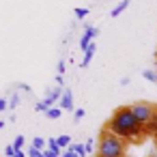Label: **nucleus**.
Segmentation results:
<instances>
[{"mask_svg":"<svg viewBox=\"0 0 157 157\" xmlns=\"http://www.w3.org/2000/svg\"><path fill=\"white\" fill-rule=\"evenodd\" d=\"M95 52H97V48H95V43H93V45H88V48L84 50V60H82V67H88V65H90V60H93V56H95Z\"/></svg>","mask_w":157,"mask_h":157,"instance_id":"obj_6","label":"nucleus"},{"mask_svg":"<svg viewBox=\"0 0 157 157\" xmlns=\"http://www.w3.org/2000/svg\"><path fill=\"white\" fill-rule=\"evenodd\" d=\"M155 105H151V103H146V101H140V103H133L131 105V112H133V116L140 121V125H144V127H148L151 125V121H153V116H155Z\"/></svg>","mask_w":157,"mask_h":157,"instance_id":"obj_3","label":"nucleus"},{"mask_svg":"<svg viewBox=\"0 0 157 157\" xmlns=\"http://www.w3.org/2000/svg\"><path fill=\"white\" fill-rule=\"evenodd\" d=\"M73 13H75V17H86V15H88V9H84V7H75Z\"/></svg>","mask_w":157,"mask_h":157,"instance_id":"obj_14","label":"nucleus"},{"mask_svg":"<svg viewBox=\"0 0 157 157\" xmlns=\"http://www.w3.org/2000/svg\"><path fill=\"white\" fill-rule=\"evenodd\" d=\"M24 142H26V140H24V136H17V138H15V142H13V146H15V151H22V146H24Z\"/></svg>","mask_w":157,"mask_h":157,"instance_id":"obj_15","label":"nucleus"},{"mask_svg":"<svg viewBox=\"0 0 157 157\" xmlns=\"http://www.w3.org/2000/svg\"><path fill=\"white\" fill-rule=\"evenodd\" d=\"M63 73H65V60L58 63V75H63Z\"/></svg>","mask_w":157,"mask_h":157,"instance_id":"obj_23","label":"nucleus"},{"mask_svg":"<svg viewBox=\"0 0 157 157\" xmlns=\"http://www.w3.org/2000/svg\"><path fill=\"white\" fill-rule=\"evenodd\" d=\"M56 142H58V146H60L63 151L71 146V138H69V136H58V138H56Z\"/></svg>","mask_w":157,"mask_h":157,"instance_id":"obj_10","label":"nucleus"},{"mask_svg":"<svg viewBox=\"0 0 157 157\" xmlns=\"http://www.w3.org/2000/svg\"><path fill=\"white\" fill-rule=\"evenodd\" d=\"M43 157H58V155H54L50 148H45V151H43Z\"/></svg>","mask_w":157,"mask_h":157,"instance_id":"obj_26","label":"nucleus"},{"mask_svg":"<svg viewBox=\"0 0 157 157\" xmlns=\"http://www.w3.org/2000/svg\"><path fill=\"white\" fill-rule=\"evenodd\" d=\"M48 148H50V151H52L54 155H58V157H60V155L65 153V151H63V148L58 146V142H56V140H48Z\"/></svg>","mask_w":157,"mask_h":157,"instance_id":"obj_9","label":"nucleus"},{"mask_svg":"<svg viewBox=\"0 0 157 157\" xmlns=\"http://www.w3.org/2000/svg\"><path fill=\"white\" fill-rule=\"evenodd\" d=\"M142 75H144V80H148V82H157V73H155V71H148V69H146Z\"/></svg>","mask_w":157,"mask_h":157,"instance_id":"obj_13","label":"nucleus"},{"mask_svg":"<svg viewBox=\"0 0 157 157\" xmlns=\"http://www.w3.org/2000/svg\"><path fill=\"white\" fill-rule=\"evenodd\" d=\"M5 153H7V155H9V157H13V155H15V153H17V151H15V146H13V144H9V146H7V148H5Z\"/></svg>","mask_w":157,"mask_h":157,"instance_id":"obj_18","label":"nucleus"},{"mask_svg":"<svg viewBox=\"0 0 157 157\" xmlns=\"http://www.w3.org/2000/svg\"><path fill=\"white\" fill-rule=\"evenodd\" d=\"M93 148H95V140H88V142H86V151H88V153H90V151H93Z\"/></svg>","mask_w":157,"mask_h":157,"instance_id":"obj_24","label":"nucleus"},{"mask_svg":"<svg viewBox=\"0 0 157 157\" xmlns=\"http://www.w3.org/2000/svg\"><path fill=\"white\" fill-rule=\"evenodd\" d=\"M60 108L63 110H73V95L71 90H65L63 97H60Z\"/></svg>","mask_w":157,"mask_h":157,"instance_id":"obj_5","label":"nucleus"},{"mask_svg":"<svg viewBox=\"0 0 157 157\" xmlns=\"http://www.w3.org/2000/svg\"><path fill=\"white\" fill-rule=\"evenodd\" d=\"M84 114H86V112H84L82 108H78V110L73 112V116H75V118H84Z\"/></svg>","mask_w":157,"mask_h":157,"instance_id":"obj_19","label":"nucleus"},{"mask_svg":"<svg viewBox=\"0 0 157 157\" xmlns=\"http://www.w3.org/2000/svg\"><path fill=\"white\" fill-rule=\"evenodd\" d=\"M33 146L39 148V151H43V148H45V140H43V138H35V140H33Z\"/></svg>","mask_w":157,"mask_h":157,"instance_id":"obj_12","label":"nucleus"},{"mask_svg":"<svg viewBox=\"0 0 157 157\" xmlns=\"http://www.w3.org/2000/svg\"><path fill=\"white\" fill-rule=\"evenodd\" d=\"M69 148H71V151H73L78 157H84V155L88 153V151H86V144H82V142H78V144H71Z\"/></svg>","mask_w":157,"mask_h":157,"instance_id":"obj_8","label":"nucleus"},{"mask_svg":"<svg viewBox=\"0 0 157 157\" xmlns=\"http://www.w3.org/2000/svg\"><path fill=\"white\" fill-rule=\"evenodd\" d=\"M153 157H157V153H155V155H153Z\"/></svg>","mask_w":157,"mask_h":157,"instance_id":"obj_29","label":"nucleus"},{"mask_svg":"<svg viewBox=\"0 0 157 157\" xmlns=\"http://www.w3.org/2000/svg\"><path fill=\"white\" fill-rule=\"evenodd\" d=\"M60 157H78V155H75V153H73L71 148H67V151H65V153H63Z\"/></svg>","mask_w":157,"mask_h":157,"instance_id":"obj_22","label":"nucleus"},{"mask_svg":"<svg viewBox=\"0 0 157 157\" xmlns=\"http://www.w3.org/2000/svg\"><path fill=\"white\" fill-rule=\"evenodd\" d=\"M43 103H45V105H48V110H50V108H52V103H54V99H52V97L48 95V97L43 99Z\"/></svg>","mask_w":157,"mask_h":157,"instance_id":"obj_20","label":"nucleus"},{"mask_svg":"<svg viewBox=\"0 0 157 157\" xmlns=\"http://www.w3.org/2000/svg\"><path fill=\"white\" fill-rule=\"evenodd\" d=\"M45 114H48V118H52V121H56V118H60V114H63V110H60V108H50V110H48Z\"/></svg>","mask_w":157,"mask_h":157,"instance_id":"obj_11","label":"nucleus"},{"mask_svg":"<svg viewBox=\"0 0 157 157\" xmlns=\"http://www.w3.org/2000/svg\"><path fill=\"white\" fill-rule=\"evenodd\" d=\"M123 155H125V140L105 129V131L101 133L99 155H97V157H123Z\"/></svg>","mask_w":157,"mask_h":157,"instance_id":"obj_2","label":"nucleus"},{"mask_svg":"<svg viewBox=\"0 0 157 157\" xmlns=\"http://www.w3.org/2000/svg\"><path fill=\"white\" fill-rule=\"evenodd\" d=\"M17 103H20V95H13V97H11V101H9V108L13 110V108H15Z\"/></svg>","mask_w":157,"mask_h":157,"instance_id":"obj_17","label":"nucleus"},{"mask_svg":"<svg viewBox=\"0 0 157 157\" xmlns=\"http://www.w3.org/2000/svg\"><path fill=\"white\" fill-rule=\"evenodd\" d=\"M142 129H144V125H140V121L133 116L131 105H129V108H118V110L112 114L110 123H108V131H112L114 136H118V138H123V140H133V138H138V136L142 133Z\"/></svg>","mask_w":157,"mask_h":157,"instance_id":"obj_1","label":"nucleus"},{"mask_svg":"<svg viewBox=\"0 0 157 157\" xmlns=\"http://www.w3.org/2000/svg\"><path fill=\"white\" fill-rule=\"evenodd\" d=\"M13 157H26V153H24V151H17V153H15Z\"/></svg>","mask_w":157,"mask_h":157,"instance_id":"obj_27","label":"nucleus"},{"mask_svg":"<svg viewBox=\"0 0 157 157\" xmlns=\"http://www.w3.org/2000/svg\"><path fill=\"white\" fill-rule=\"evenodd\" d=\"M127 7H129V0H121V2H118V5L112 9V13H110V15H112V17H116V15H121V13L127 9Z\"/></svg>","mask_w":157,"mask_h":157,"instance_id":"obj_7","label":"nucleus"},{"mask_svg":"<svg viewBox=\"0 0 157 157\" xmlns=\"http://www.w3.org/2000/svg\"><path fill=\"white\" fill-rule=\"evenodd\" d=\"M9 108V101H5V99H0V112H2V110H7Z\"/></svg>","mask_w":157,"mask_h":157,"instance_id":"obj_25","label":"nucleus"},{"mask_svg":"<svg viewBox=\"0 0 157 157\" xmlns=\"http://www.w3.org/2000/svg\"><path fill=\"white\" fill-rule=\"evenodd\" d=\"M2 127H5V121H0V129H2Z\"/></svg>","mask_w":157,"mask_h":157,"instance_id":"obj_28","label":"nucleus"},{"mask_svg":"<svg viewBox=\"0 0 157 157\" xmlns=\"http://www.w3.org/2000/svg\"><path fill=\"white\" fill-rule=\"evenodd\" d=\"M146 129H151V131H157V110H155V116H153V121H151V125H148Z\"/></svg>","mask_w":157,"mask_h":157,"instance_id":"obj_16","label":"nucleus"},{"mask_svg":"<svg viewBox=\"0 0 157 157\" xmlns=\"http://www.w3.org/2000/svg\"><path fill=\"white\" fill-rule=\"evenodd\" d=\"M99 35V30L95 28V26H86V33L82 35V39H80V48L82 50H86L88 45H93V39Z\"/></svg>","mask_w":157,"mask_h":157,"instance_id":"obj_4","label":"nucleus"},{"mask_svg":"<svg viewBox=\"0 0 157 157\" xmlns=\"http://www.w3.org/2000/svg\"><path fill=\"white\" fill-rule=\"evenodd\" d=\"M37 110H39V112H48V105H45L43 101H39V103H37Z\"/></svg>","mask_w":157,"mask_h":157,"instance_id":"obj_21","label":"nucleus"}]
</instances>
